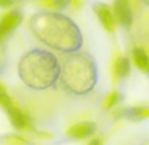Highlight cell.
Segmentation results:
<instances>
[{
	"label": "cell",
	"mask_w": 149,
	"mask_h": 145,
	"mask_svg": "<svg viewBox=\"0 0 149 145\" xmlns=\"http://www.w3.org/2000/svg\"><path fill=\"white\" fill-rule=\"evenodd\" d=\"M29 26L40 42L61 53H75L83 45V36L79 26L61 12H37L31 17Z\"/></svg>",
	"instance_id": "obj_1"
},
{
	"label": "cell",
	"mask_w": 149,
	"mask_h": 145,
	"mask_svg": "<svg viewBox=\"0 0 149 145\" xmlns=\"http://www.w3.org/2000/svg\"><path fill=\"white\" fill-rule=\"evenodd\" d=\"M132 59L135 65L141 70V71L149 74V54L145 52L143 47H133L132 50Z\"/></svg>",
	"instance_id": "obj_11"
},
{
	"label": "cell",
	"mask_w": 149,
	"mask_h": 145,
	"mask_svg": "<svg viewBox=\"0 0 149 145\" xmlns=\"http://www.w3.org/2000/svg\"><path fill=\"white\" fill-rule=\"evenodd\" d=\"M21 21H23V13L20 9H12L0 17V46L16 31Z\"/></svg>",
	"instance_id": "obj_5"
},
{
	"label": "cell",
	"mask_w": 149,
	"mask_h": 145,
	"mask_svg": "<svg viewBox=\"0 0 149 145\" xmlns=\"http://www.w3.org/2000/svg\"><path fill=\"white\" fill-rule=\"evenodd\" d=\"M113 15L116 22H119L123 28L130 29L133 22V11L131 8L130 0H115L113 3Z\"/></svg>",
	"instance_id": "obj_6"
},
{
	"label": "cell",
	"mask_w": 149,
	"mask_h": 145,
	"mask_svg": "<svg viewBox=\"0 0 149 145\" xmlns=\"http://www.w3.org/2000/svg\"><path fill=\"white\" fill-rule=\"evenodd\" d=\"M88 145H103V141H102V139H99V137H95V139H93L88 142Z\"/></svg>",
	"instance_id": "obj_16"
},
{
	"label": "cell",
	"mask_w": 149,
	"mask_h": 145,
	"mask_svg": "<svg viewBox=\"0 0 149 145\" xmlns=\"http://www.w3.org/2000/svg\"><path fill=\"white\" fill-rule=\"evenodd\" d=\"M17 71L21 82L28 89L42 91L53 87L59 81L61 63L53 52L34 47L20 58Z\"/></svg>",
	"instance_id": "obj_2"
},
{
	"label": "cell",
	"mask_w": 149,
	"mask_h": 145,
	"mask_svg": "<svg viewBox=\"0 0 149 145\" xmlns=\"http://www.w3.org/2000/svg\"><path fill=\"white\" fill-rule=\"evenodd\" d=\"M121 99H123V95L119 91H112L106 99V103H104V108L106 109H111L115 106H118V103H120Z\"/></svg>",
	"instance_id": "obj_13"
},
{
	"label": "cell",
	"mask_w": 149,
	"mask_h": 145,
	"mask_svg": "<svg viewBox=\"0 0 149 145\" xmlns=\"http://www.w3.org/2000/svg\"><path fill=\"white\" fill-rule=\"evenodd\" d=\"M4 109H6L9 120H11L12 125H13L17 131L36 132V128H34V124H33V121H32L31 116L20 108V107L15 103V100L12 102L11 104H8Z\"/></svg>",
	"instance_id": "obj_4"
},
{
	"label": "cell",
	"mask_w": 149,
	"mask_h": 145,
	"mask_svg": "<svg viewBox=\"0 0 149 145\" xmlns=\"http://www.w3.org/2000/svg\"><path fill=\"white\" fill-rule=\"evenodd\" d=\"M112 72L116 81H123L127 77L130 75L131 72V61L128 57L120 56L115 59L112 67Z\"/></svg>",
	"instance_id": "obj_10"
},
{
	"label": "cell",
	"mask_w": 149,
	"mask_h": 145,
	"mask_svg": "<svg viewBox=\"0 0 149 145\" xmlns=\"http://www.w3.org/2000/svg\"><path fill=\"white\" fill-rule=\"evenodd\" d=\"M141 3H144L145 6H149V0H140Z\"/></svg>",
	"instance_id": "obj_17"
},
{
	"label": "cell",
	"mask_w": 149,
	"mask_h": 145,
	"mask_svg": "<svg viewBox=\"0 0 149 145\" xmlns=\"http://www.w3.org/2000/svg\"><path fill=\"white\" fill-rule=\"evenodd\" d=\"M8 141L11 142L12 145H32L31 142H28L26 140L21 139V137H19V136H12V137H9Z\"/></svg>",
	"instance_id": "obj_14"
},
{
	"label": "cell",
	"mask_w": 149,
	"mask_h": 145,
	"mask_svg": "<svg viewBox=\"0 0 149 145\" xmlns=\"http://www.w3.org/2000/svg\"><path fill=\"white\" fill-rule=\"evenodd\" d=\"M59 82L68 92L77 96L87 95L98 83V66L87 52L68 54L61 65Z\"/></svg>",
	"instance_id": "obj_3"
},
{
	"label": "cell",
	"mask_w": 149,
	"mask_h": 145,
	"mask_svg": "<svg viewBox=\"0 0 149 145\" xmlns=\"http://www.w3.org/2000/svg\"><path fill=\"white\" fill-rule=\"evenodd\" d=\"M94 12L96 13L100 24L103 25V28L107 32L112 33L116 29V19L115 15H113V11L111 7H108L107 4L104 3H96L94 4Z\"/></svg>",
	"instance_id": "obj_7"
},
{
	"label": "cell",
	"mask_w": 149,
	"mask_h": 145,
	"mask_svg": "<svg viewBox=\"0 0 149 145\" xmlns=\"http://www.w3.org/2000/svg\"><path fill=\"white\" fill-rule=\"evenodd\" d=\"M96 132V124L94 121H81V123L73 124L68 129V136L71 139L83 140L93 136Z\"/></svg>",
	"instance_id": "obj_8"
},
{
	"label": "cell",
	"mask_w": 149,
	"mask_h": 145,
	"mask_svg": "<svg viewBox=\"0 0 149 145\" xmlns=\"http://www.w3.org/2000/svg\"><path fill=\"white\" fill-rule=\"evenodd\" d=\"M71 3H73V0H42V4L48 8L54 9V12H59L68 8Z\"/></svg>",
	"instance_id": "obj_12"
},
{
	"label": "cell",
	"mask_w": 149,
	"mask_h": 145,
	"mask_svg": "<svg viewBox=\"0 0 149 145\" xmlns=\"http://www.w3.org/2000/svg\"><path fill=\"white\" fill-rule=\"evenodd\" d=\"M17 0H0V8H7L16 3Z\"/></svg>",
	"instance_id": "obj_15"
},
{
	"label": "cell",
	"mask_w": 149,
	"mask_h": 145,
	"mask_svg": "<svg viewBox=\"0 0 149 145\" xmlns=\"http://www.w3.org/2000/svg\"><path fill=\"white\" fill-rule=\"evenodd\" d=\"M115 117H124V119L139 121L143 119L149 117V107H130V108H123L116 111Z\"/></svg>",
	"instance_id": "obj_9"
}]
</instances>
